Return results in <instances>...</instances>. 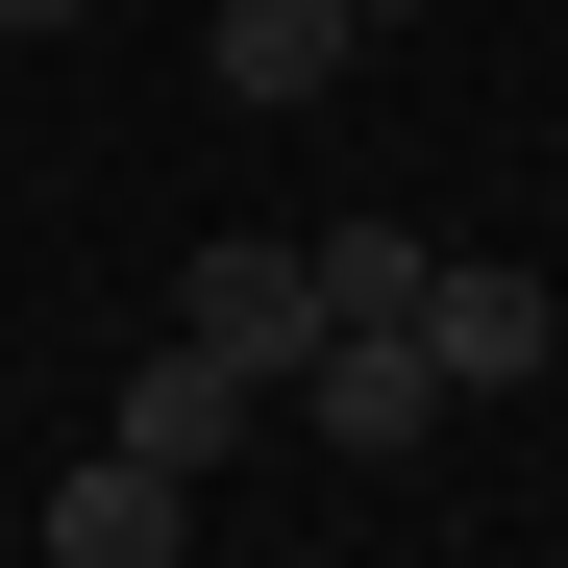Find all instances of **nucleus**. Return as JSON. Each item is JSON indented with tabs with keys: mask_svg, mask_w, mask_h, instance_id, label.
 <instances>
[{
	"mask_svg": "<svg viewBox=\"0 0 568 568\" xmlns=\"http://www.w3.org/2000/svg\"><path fill=\"white\" fill-rule=\"evenodd\" d=\"M396 346L445 371V420H469V396H544V371H568V297H544L519 247H420V322Z\"/></svg>",
	"mask_w": 568,
	"mask_h": 568,
	"instance_id": "f257e3e1",
	"label": "nucleus"
},
{
	"mask_svg": "<svg viewBox=\"0 0 568 568\" xmlns=\"http://www.w3.org/2000/svg\"><path fill=\"white\" fill-rule=\"evenodd\" d=\"M173 346L297 371V346H322V272H297V247H173Z\"/></svg>",
	"mask_w": 568,
	"mask_h": 568,
	"instance_id": "f03ea898",
	"label": "nucleus"
},
{
	"mask_svg": "<svg viewBox=\"0 0 568 568\" xmlns=\"http://www.w3.org/2000/svg\"><path fill=\"white\" fill-rule=\"evenodd\" d=\"M173 544H199V469H149V445L50 469V568H173Z\"/></svg>",
	"mask_w": 568,
	"mask_h": 568,
	"instance_id": "7ed1b4c3",
	"label": "nucleus"
},
{
	"mask_svg": "<svg viewBox=\"0 0 568 568\" xmlns=\"http://www.w3.org/2000/svg\"><path fill=\"white\" fill-rule=\"evenodd\" d=\"M100 445H149V469H247V445H272V371H223V346H149Z\"/></svg>",
	"mask_w": 568,
	"mask_h": 568,
	"instance_id": "20e7f679",
	"label": "nucleus"
},
{
	"mask_svg": "<svg viewBox=\"0 0 568 568\" xmlns=\"http://www.w3.org/2000/svg\"><path fill=\"white\" fill-rule=\"evenodd\" d=\"M346 50H371L346 0H223V26H199V74H223L247 124H297V100H346Z\"/></svg>",
	"mask_w": 568,
	"mask_h": 568,
	"instance_id": "39448f33",
	"label": "nucleus"
},
{
	"mask_svg": "<svg viewBox=\"0 0 568 568\" xmlns=\"http://www.w3.org/2000/svg\"><path fill=\"white\" fill-rule=\"evenodd\" d=\"M297 272H322V322H420V223H322Z\"/></svg>",
	"mask_w": 568,
	"mask_h": 568,
	"instance_id": "423d86ee",
	"label": "nucleus"
},
{
	"mask_svg": "<svg viewBox=\"0 0 568 568\" xmlns=\"http://www.w3.org/2000/svg\"><path fill=\"white\" fill-rule=\"evenodd\" d=\"M0 26H100V0H0Z\"/></svg>",
	"mask_w": 568,
	"mask_h": 568,
	"instance_id": "0eeeda50",
	"label": "nucleus"
},
{
	"mask_svg": "<svg viewBox=\"0 0 568 568\" xmlns=\"http://www.w3.org/2000/svg\"><path fill=\"white\" fill-rule=\"evenodd\" d=\"M346 26H445V0H346Z\"/></svg>",
	"mask_w": 568,
	"mask_h": 568,
	"instance_id": "6e6552de",
	"label": "nucleus"
}]
</instances>
